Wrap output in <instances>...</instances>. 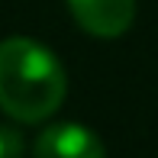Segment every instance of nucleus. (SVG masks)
<instances>
[{"label":"nucleus","instance_id":"nucleus-1","mask_svg":"<svg viewBox=\"0 0 158 158\" xmlns=\"http://www.w3.org/2000/svg\"><path fill=\"white\" fill-rule=\"evenodd\" d=\"M68 81L61 61L23 35L0 42V110L19 123H42L61 106Z\"/></svg>","mask_w":158,"mask_h":158},{"label":"nucleus","instance_id":"nucleus-2","mask_svg":"<svg viewBox=\"0 0 158 158\" xmlns=\"http://www.w3.org/2000/svg\"><path fill=\"white\" fill-rule=\"evenodd\" d=\"M32 158H106V152L94 129L77 123H55L39 132Z\"/></svg>","mask_w":158,"mask_h":158},{"label":"nucleus","instance_id":"nucleus-3","mask_svg":"<svg viewBox=\"0 0 158 158\" xmlns=\"http://www.w3.org/2000/svg\"><path fill=\"white\" fill-rule=\"evenodd\" d=\"M71 16L97 39H116L135 19V0H68Z\"/></svg>","mask_w":158,"mask_h":158},{"label":"nucleus","instance_id":"nucleus-4","mask_svg":"<svg viewBox=\"0 0 158 158\" xmlns=\"http://www.w3.org/2000/svg\"><path fill=\"white\" fill-rule=\"evenodd\" d=\"M23 152H26L23 132L13 126H0V158H23Z\"/></svg>","mask_w":158,"mask_h":158}]
</instances>
